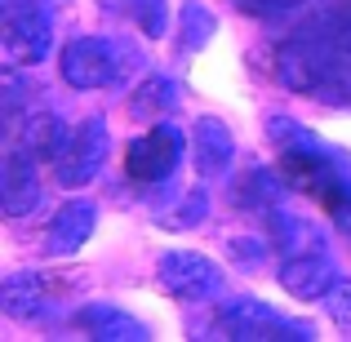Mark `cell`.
<instances>
[{"label":"cell","mask_w":351,"mask_h":342,"mask_svg":"<svg viewBox=\"0 0 351 342\" xmlns=\"http://www.w3.org/2000/svg\"><path fill=\"white\" fill-rule=\"evenodd\" d=\"M98 227V209L94 200H67V205L53 214L49 231H45V254L53 258H71L76 249H85V240Z\"/></svg>","instance_id":"obj_11"},{"label":"cell","mask_w":351,"mask_h":342,"mask_svg":"<svg viewBox=\"0 0 351 342\" xmlns=\"http://www.w3.org/2000/svg\"><path fill=\"white\" fill-rule=\"evenodd\" d=\"M276 80L293 94L311 98H347L351 94V58H343L329 32L311 18L276 49Z\"/></svg>","instance_id":"obj_1"},{"label":"cell","mask_w":351,"mask_h":342,"mask_svg":"<svg viewBox=\"0 0 351 342\" xmlns=\"http://www.w3.org/2000/svg\"><path fill=\"white\" fill-rule=\"evenodd\" d=\"M0 40H5L9 67H36V62H45V53L53 45V23L36 0H9Z\"/></svg>","instance_id":"obj_3"},{"label":"cell","mask_w":351,"mask_h":342,"mask_svg":"<svg viewBox=\"0 0 351 342\" xmlns=\"http://www.w3.org/2000/svg\"><path fill=\"white\" fill-rule=\"evenodd\" d=\"M223 334H232L240 342H258V338H307L311 329L276 316L267 302H236L223 316Z\"/></svg>","instance_id":"obj_8"},{"label":"cell","mask_w":351,"mask_h":342,"mask_svg":"<svg viewBox=\"0 0 351 342\" xmlns=\"http://www.w3.org/2000/svg\"><path fill=\"white\" fill-rule=\"evenodd\" d=\"M9 143H18L23 151H32L36 160L58 164V156L67 151V143H71V129L53 112H27L14 129H9Z\"/></svg>","instance_id":"obj_10"},{"label":"cell","mask_w":351,"mask_h":342,"mask_svg":"<svg viewBox=\"0 0 351 342\" xmlns=\"http://www.w3.org/2000/svg\"><path fill=\"white\" fill-rule=\"evenodd\" d=\"M107 147H112V138H107L103 120H98V116L80 120V129L71 134L67 151H62L58 164H53L58 187H89V182L103 173V164H107Z\"/></svg>","instance_id":"obj_4"},{"label":"cell","mask_w":351,"mask_h":342,"mask_svg":"<svg viewBox=\"0 0 351 342\" xmlns=\"http://www.w3.org/2000/svg\"><path fill=\"white\" fill-rule=\"evenodd\" d=\"M0 307L14 320H36L45 316V307H53V284L45 280V271H9L0 284Z\"/></svg>","instance_id":"obj_12"},{"label":"cell","mask_w":351,"mask_h":342,"mask_svg":"<svg viewBox=\"0 0 351 342\" xmlns=\"http://www.w3.org/2000/svg\"><path fill=\"white\" fill-rule=\"evenodd\" d=\"M178 107V85L165 76H152L143 80V85L134 89V98H129V116L134 120H160L165 112H173Z\"/></svg>","instance_id":"obj_16"},{"label":"cell","mask_w":351,"mask_h":342,"mask_svg":"<svg viewBox=\"0 0 351 342\" xmlns=\"http://www.w3.org/2000/svg\"><path fill=\"white\" fill-rule=\"evenodd\" d=\"M267 125H271V138H276V147H280V151H302V147H316L307 134H302V125H293V120L271 116Z\"/></svg>","instance_id":"obj_23"},{"label":"cell","mask_w":351,"mask_h":342,"mask_svg":"<svg viewBox=\"0 0 351 342\" xmlns=\"http://www.w3.org/2000/svg\"><path fill=\"white\" fill-rule=\"evenodd\" d=\"M205 214H209V196H205V187H191L187 196L178 200V205L160 209V214H156V223H160L165 231H187V227H196Z\"/></svg>","instance_id":"obj_18"},{"label":"cell","mask_w":351,"mask_h":342,"mask_svg":"<svg viewBox=\"0 0 351 342\" xmlns=\"http://www.w3.org/2000/svg\"><path fill=\"white\" fill-rule=\"evenodd\" d=\"M338 9H351V0H338Z\"/></svg>","instance_id":"obj_24"},{"label":"cell","mask_w":351,"mask_h":342,"mask_svg":"<svg viewBox=\"0 0 351 342\" xmlns=\"http://www.w3.org/2000/svg\"><path fill=\"white\" fill-rule=\"evenodd\" d=\"M280 178H285V173H280ZM280 178H276L271 169H249L245 178L236 182V205L240 209H276L285 200Z\"/></svg>","instance_id":"obj_17"},{"label":"cell","mask_w":351,"mask_h":342,"mask_svg":"<svg viewBox=\"0 0 351 342\" xmlns=\"http://www.w3.org/2000/svg\"><path fill=\"white\" fill-rule=\"evenodd\" d=\"M182 160V134L173 125H156L125 147V173L134 182H165Z\"/></svg>","instance_id":"obj_6"},{"label":"cell","mask_w":351,"mask_h":342,"mask_svg":"<svg viewBox=\"0 0 351 342\" xmlns=\"http://www.w3.org/2000/svg\"><path fill=\"white\" fill-rule=\"evenodd\" d=\"M76 329L98 342H143L147 329L143 320H134L129 311L120 307H107V302H94V307H80L76 311Z\"/></svg>","instance_id":"obj_14"},{"label":"cell","mask_w":351,"mask_h":342,"mask_svg":"<svg viewBox=\"0 0 351 342\" xmlns=\"http://www.w3.org/2000/svg\"><path fill=\"white\" fill-rule=\"evenodd\" d=\"M276 280H280V289L289 293V298H298V302H320L329 289H334L338 267H334V258H329L325 249H311V254L285 258L280 271H276Z\"/></svg>","instance_id":"obj_7"},{"label":"cell","mask_w":351,"mask_h":342,"mask_svg":"<svg viewBox=\"0 0 351 342\" xmlns=\"http://www.w3.org/2000/svg\"><path fill=\"white\" fill-rule=\"evenodd\" d=\"M209 32H214V23H209L205 9L182 5V49H200V45L209 40Z\"/></svg>","instance_id":"obj_20"},{"label":"cell","mask_w":351,"mask_h":342,"mask_svg":"<svg viewBox=\"0 0 351 342\" xmlns=\"http://www.w3.org/2000/svg\"><path fill=\"white\" fill-rule=\"evenodd\" d=\"M156 280L169 298L178 302H205L218 293V267L205 254H191V249H169L156 262Z\"/></svg>","instance_id":"obj_5"},{"label":"cell","mask_w":351,"mask_h":342,"mask_svg":"<svg viewBox=\"0 0 351 342\" xmlns=\"http://www.w3.org/2000/svg\"><path fill=\"white\" fill-rule=\"evenodd\" d=\"M129 58H134L129 45L112 40V36H80L62 49L58 67L71 89H107V85H120Z\"/></svg>","instance_id":"obj_2"},{"label":"cell","mask_w":351,"mask_h":342,"mask_svg":"<svg viewBox=\"0 0 351 342\" xmlns=\"http://www.w3.org/2000/svg\"><path fill=\"white\" fill-rule=\"evenodd\" d=\"M103 5L120 9V14H129L138 27H143L147 36H165V23H169V14H165V0H103Z\"/></svg>","instance_id":"obj_19"},{"label":"cell","mask_w":351,"mask_h":342,"mask_svg":"<svg viewBox=\"0 0 351 342\" xmlns=\"http://www.w3.org/2000/svg\"><path fill=\"white\" fill-rule=\"evenodd\" d=\"M302 5H307V0H236L240 14L263 18V23H271V18H285V14H293V9H302Z\"/></svg>","instance_id":"obj_21"},{"label":"cell","mask_w":351,"mask_h":342,"mask_svg":"<svg viewBox=\"0 0 351 342\" xmlns=\"http://www.w3.org/2000/svg\"><path fill=\"white\" fill-rule=\"evenodd\" d=\"M267 231H271L276 249H280L285 258L293 254H311V249H325V240H320V227L311 223V218L293 214V209H267Z\"/></svg>","instance_id":"obj_15"},{"label":"cell","mask_w":351,"mask_h":342,"mask_svg":"<svg viewBox=\"0 0 351 342\" xmlns=\"http://www.w3.org/2000/svg\"><path fill=\"white\" fill-rule=\"evenodd\" d=\"M320 302H325V311L338 320V325L351 329V280H347V276H338V280H334V289H329Z\"/></svg>","instance_id":"obj_22"},{"label":"cell","mask_w":351,"mask_h":342,"mask_svg":"<svg viewBox=\"0 0 351 342\" xmlns=\"http://www.w3.org/2000/svg\"><path fill=\"white\" fill-rule=\"evenodd\" d=\"M0 200H5V218H23L40 205V173H36V156L23 151L18 143H9L5 156V187H0Z\"/></svg>","instance_id":"obj_9"},{"label":"cell","mask_w":351,"mask_h":342,"mask_svg":"<svg viewBox=\"0 0 351 342\" xmlns=\"http://www.w3.org/2000/svg\"><path fill=\"white\" fill-rule=\"evenodd\" d=\"M232 156H236V143L232 134H227L223 120L205 116L196 120V129H191V160H196V173L200 178H223L227 169H232Z\"/></svg>","instance_id":"obj_13"}]
</instances>
